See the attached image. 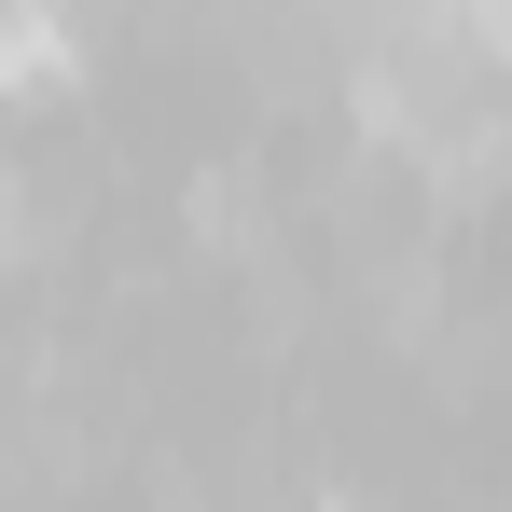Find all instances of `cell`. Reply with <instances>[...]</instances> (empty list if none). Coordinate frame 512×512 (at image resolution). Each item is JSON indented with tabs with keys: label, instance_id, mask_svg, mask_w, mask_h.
<instances>
[{
	"label": "cell",
	"instance_id": "6da1fadb",
	"mask_svg": "<svg viewBox=\"0 0 512 512\" xmlns=\"http://www.w3.org/2000/svg\"><path fill=\"white\" fill-rule=\"evenodd\" d=\"M70 70H84L70 14H56V0H0V97H56Z\"/></svg>",
	"mask_w": 512,
	"mask_h": 512
},
{
	"label": "cell",
	"instance_id": "7a4b0ae2",
	"mask_svg": "<svg viewBox=\"0 0 512 512\" xmlns=\"http://www.w3.org/2000/svg\"><path fill=\"white\" fill-rule=\"evenodd\" d=\"M14 250H28V208H14V180H0V263H14Z\"/></svg>",
	"mask_w": 512,
	"mask_h": 512
}]
</instances>
